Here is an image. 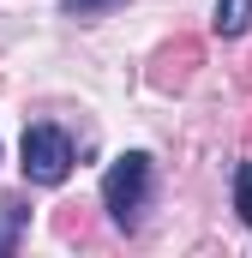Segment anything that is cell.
Returning a JSON list of instances; mask_svg holds the SVG:
<instances>
[{
	"mask_svg": "<svg viewBox=\"0 0 252 258\" xmlns=\"http://www.w3.org/2000/svg\"><path fill=\"white\" fill-rule=\"evenodd\" d=\"M24 228H30V210H24L18 198H0V258H12V252H18Z\"/></svg>",
	"mask_w": 252,
	"mask_h": 258,
	"instance_id": "obj_3",
	"label": "cell"
},
{
	"mask_svg": "<svg viewBox=\"0 0 252 258\" xmlns=\"http://www.w3.org/2000/svg\"><path fill=\"white\" fill-rule=\"evenodd\" d=\"M150 192H156V162H150V150H126L108 162V174H102V210H108V222L120 228V234H138V222H144V210H150Z\"/></svg>",
	"mask_w": 252,
	"mask_h": 258,
	"instance_id": "obj_1",
	"label": "cell"
},
{
	"mask_svg": "<svg viewBox=\"0 0 252 258\" xmlns=\"http://www.w3.org/2000/svg\"><path fill=\"white\" fill-rule=\"evenodd\" d=\"M234 210H240V222L252 228V162L234 168Z\"/></svg>",
	"mask_w": 252,
	"mask_h": 258,
	"instance_id": "obj_6",
	"label": "cell"
},
{
	"mask_svg": "<svg viewBox=\"0 0 252 258\" xmlns=\"http://www.w3.org/2000/svg\"><path fill=\"white\" fill-rule=\"evenodd\" d=\"M72 162H78V144H72V132H66V126H54V120L24 126L18 168H24V180H30V186H60L66 174H72Z\"/></svg>",
	"mask_w": 252,
	"mask_h": 258,
	"instance_id": "obj_2",
	"label": "cell"
},
{
	"mask_svg": "<svg viewBox=\"0 0 252 258\" xmlns=\"http://www.w3.org/2000/svg\"><path fill=\"white\" fill-rule=\"evenodd\" d=\"M126 0H60V18H108Z\"/></svg>",
	"mask_w": 252,
	"mask_h": 258,
	"instance_id": "obj_5",
	"label": "cell"
},
{
	"mask_svg": "<svg viewBox=\"0 0 252 258\" xmlns=\"http://www.w3.org/2000/svg\"><path fill=\"white\" fill-rule=\"evenodd\" d=\"M210 24H216V36H228V42L246 36L252 30V0H216V18H210Z\"/></svg>",
	"mask_w": 252,
	"mask_h": 258,
	"instance_id": "obj_4",
	"label": "cell"
}]
</instances>
